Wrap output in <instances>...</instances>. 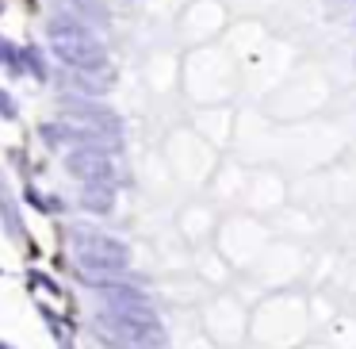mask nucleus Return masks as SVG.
<instances>
[{
    "instance_id": "nucleus-4",
    "label": "nucleus",
    "mask_w": 356,
    "mask_h": 349,
    "mask_svg": "<svg viewBox=\"0 0 356 349\" xmlns=\"http://www.w3.org/2000/svg\"><path fill=\"white\" fill-rule=\"evenodd\" d=\"M65 165H70L73 177H81L88 188L92 185H108L111 180V157L104 154V150H73L70 157H65Z\"/></svg>"
},
{
    "instance_id": "nucleus-1",
    "label": "nucleus",
    "mask_w": 356,
    "mask_h": 349,
    "mask_svg": "<svg viewBox=\"0 0 356 349\" xmlns=\"http://www.w3.org/2000/svg\"><path fill=\"white\" fill-rule=\"evenodd\" d=\"M47 39H50V50H54L70 70H100L104 65V47L77 24V20H65V16L50 20Z\"/></svg>"
},
{
    "instance_id": "nucleus-5",
    "label": "nucleus",
    "mask_w": 356,
    "mask_h": 349,
    "mask_svg": "<svg viewBox=\"0 0 356 349\" xmlns=\"http://www.w3.org/2000/svg\"><path fill=\"white\" fill-rule=\"evenodd\" d=\"M96 188H100V185H92L85 192V203H88V208H108V203H111V188H104V192H96Z\"/></svg>"
},
{
    "instance_id": "nucleus-2",
    "label": "nucleus",
    "mask_w": 356,
    "mask_h": 349,
    "mask_svg": "<svg viewBox=\"0 0 356 349\" xmlns=\"http://www.w3.org/2000/svg\"><path fill=\"white\" fill-rule=\"evenodd\" d=\"M96 326H100V334L108 341H119V346H154L157 341V323L154 315H123V311H104L100 318H96Z\"/></svg>"
},
{
    "instance_id": "nucleus-6",
    "label": "nucleus",
    "mask_w": 356,
    "mask_h": 349,
    "mask_svg": "<svg viewBox=\"0 0 356 349\" xmlns=\"http://www.w3.org/2000/svg\"><path fill=\"white\" fill-rule=\"evenodd\" d=\"M0 349H8V346H0Z\"/></svg>"
},
{
    "instance_id": "nucleus-3",
    "label": "nucleus",
    "mask_w": 356,
    "mask_h": 349,
    "mask_svg": "<svg viewBox=\"0 0 356 349\" xmlns=\"http://www.w3.org/2000/svg\"><path fill=\"white\" fill-rule=\"evenodd\" d=\"M77 257H81V265H85L88 272H119V269H127V261H131V254H127V246L123 242H115V238H85V246L77 249Z\"/></svg>"
}]
</instances>
